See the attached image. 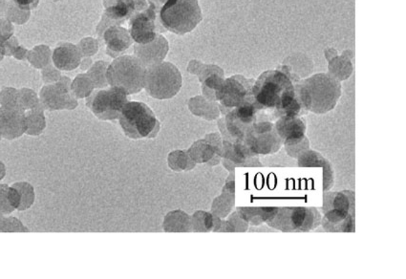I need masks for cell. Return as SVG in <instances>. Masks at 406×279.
<instances>
[{"label": "cell", "instance_id": "6da1fadb", "mask_svg": "<svg viewBox=\"0 0 406 279\" xmlns=\"http://www.w3.org/2000/svg\"><path fill=\"white\" fill-rule=\"evenodd\" d=\"M253 104L259 110L260 120L275 121L299 116L302 107L297 101L294 83L280 69L268 70L254 81Z\"/></svg>", "mask_w": 406, "mask_h": 279}, {"label": "cell", "instance_id": "ffe728a7", "mask_svg": "<svg viewBox=\"0 0 406 279\" xmlns=\"http://www.w3.org/2000/svg\"><path fill=\"white\" fill-rule=\"evenodd\" d=\"M235 185L234 180L229 181L224 186L223 191L220 196L215 199L211 207V213L219 218H226L234 207L235 202Z\"/></svg>", "mask_w": 406, "mask_h": 279}, {"label": "cell", "instance_id": "e575fe53", "mask_svg": "<svg viewBox=\"0 0 406 279\" xmlns=\"http://www.w3.org/2000/svg\"><path fill=\"white\" fill-rule=\"evenodd\" d=\"M0 232H27V227L18 218L0 213Z\"/></svg>", "mask_w": 406, "mask_h": 279}, {"label": "cell", "instance_id": "4316f807", "mask_svg": "<svg viewBox=\"0 0 406 279\" xmlns=\"http://www.w3.org/2000/svg\"><path fill=\"white\" fill-rule=\"evenodd\" d=\"M329 74L334 77L338 81L347 80L353 72V65L351 64V58L346 55V52L342 56H335V58L330 59Z\"/></svg>", "mask_w": 406, "mask_h": 279}, {"label": "cell", "instance_id": "7c38bea8", "mask_svg": "<svg viewBox=\"0 0 406 279\" xmlns=\"http://www.w3.org/2000/svg\"><path fill=\"white\" fill-rule=\"evenodd\" d=\"M25 111L18 108L0 107V135L4 139H18L26 133Z\"/></svg>", "mask_w": 406, "mask_h": 279}, {"label": "cell", "instance_id": "5bb4252c", "mask_svg": "<svg viewBox=\"0 0 406 279\" xmlns=\"http://www.w3.org/2000/svg\"><path fill=\"white\" fill-rule=\"evenodd\" d=\"M297 166L303 169L322 167L323 170V189L328 191L334 186L335 172L331 162L325 159L318 151L308 150L297 158Z\"/></svg>", "mask_w": 406, "mask_h": 279}, {"label": "cell", "instance_id": "52a82bcc", "mask_svg": "<svg viewBox=\"0 0 406 279\" xmlns=\"http://www.w3.org/2000/svg\"><path fill=\"white\" fill-rule=\"evenodd\" d=\"M321 222V213L316 208L283 207L277 208L266 223L283 232H306L316 229Z\"/></svg>", "mask_w": 406, "mask_h": 279}, {"label": "cell", "instance_id": "cb8c5ba5", "mask_svg": "<svg viewBox=\"0 0 406 279\" xmlns=\"http://www.w3.org/2000/svg\"><path fill=\"white\" fill-rule=\"evenodd\" d=\"M221 221V218L213 213L203 210L196 211L191 216L192 231L196 232H218Z\"/></svg>", "mask_w": 406, "mask_h": 279}, {"label": "cell", "instance_id": "83f0119b", "mask_svg": "<svg viewBox=\"0 0 406 279\" xmlns=\"http://www.w3.org/2000/svg\"><path fill=\"white\" fill-rule=\"evenodd\" d=\"M188 153L192 161L196 164L208 162L213 157L218 155L213 146L205 139L196 141L189 148Z\"/></svg>", "mask_w": 406, "mask_h": 279}, {"label": "cell", "instance_id": "f546056e", "mask_svg": "<svg viewBox=\"0 0 406 279\" xmlns=\"http://www.w3.org/2000/svg\"><path fill=\"white\" fill-rule=\"evenodd\" d=\"M167 164L174 172H185L191 170L196 166V162L192 161L188 151L175 150L167 157Z\"/></svg>", "mask_w": 406, "mask_h": 279}, {"label": "cell", "instance_id": "d6986e66", "mask_svg": "<svg viewBox=\"0 0 406 279\" xmlns=\"http://www.w3.org/2000/svg\"><path fill=\"white\" fill-rule=\"evenodd\" d=\"M156 40L155 45H150V43H148V44L137 46L135 48L137 58L145 65V67L158 64L166 58L167 50H169L167 40H165L160 46H157L159 42L158 36H157Z\"/></svg>", "mask_w": 406, "mask_h": 279}, {"label": "cell", "instance_id": "ab89813d", "mask_svg": "<svg viewBox=\"0 0 406 279\" xmlns=\"http://www.w3.org/2000/svg\"><path fill=\"white\" fill-rule=\"evenodd\" d=\"M6 166H5L4 162L0 161V182L5 178L6 176Z\"/></svg>", "mask_w": 406, "mask_h": 279}, {"label": "cell", "instance_id": "9c48e42d", "mask_svg": "<svg viewBox=\"0 0 406 279\" xmlns=\"http://www.w3.org/2000/svg\"><path fill=\"white\" fill-rule=\"evenodd\" d=\"M254 155H267L277 153L283 146L276 132L275 124L267 120L256 121L246 131L242 142Z\"/></svg>", "mask_w": 406, "mask_h": 279}, {"label": "cell", "instance_id": "ac0fdd59", "mask_svg": "<svg viewBox=\"0 0 406 279\" xmlns=\"http://www.w3.org/2000/svg\"><path fill=\"white\" fill-rule=\"evenodd\" d=\"M81 54L77 46L64 44L54 51L53 61L56 69L62 71H72L80 64Z\"/></svg>", "mask_w": 406, "mask_h": 279}, {"label": "cell", "instance_id": "2e32d148", "mask_svg": "<svg viewBox=\"0 0 406 279\" xmlns=\"http://www.w3.org/2000/svg\"><path fill=\"white\" fill-rule=\"evenodd\" d=\"M275 126L283 143L304 137L306 129H307L305 121L299 116H294V117L285 116V117L280 118L276 120Z\"/></svg>", "mask_w": 406, "mask_h": 279}, {"label": "cell", "instance_id": "7402d4cb", "mask_svg": "<svg viewBox=\"0 0 406 279\" xmlns=\"http://www.w3.org/2000/svg\"><path fill=\"white\" fill-rule=\"evenodd\" d=\"M277 207H243L238 208L237 213L241 218L253 226H259L262 223H266L273 215Z\"/></svg>", "mask_w": 406, "mask_h": 279}, {"label": "cell", "instance_id": "9a60e30c", "mask_svg": "<svg viewBox=\"0 0 406 279\" xmlns=\"http://www.w3.org/2000/svg\"><path fill=\"white\" fill-rule=\"evenodd\" d=\"M321 225L326 232H354V215L345 210H330L323 213Z\"/></svg>", "mask_w": 406, "mask_h": 279}, {"label": "cell", "instance_id": "8fae6325", "mask_svg": "<svg viewBox=\"0 0 406 279\" xmlns=\"http://www.w3.org/2000/svg\"><path fill=\"white\" fill-rule=\"evenodd\" d=\"M156 10L155 5L150 4V7L131 16L129 34L138 44H148L158 36L156 32Z\"/></svg>", "mask_w": 406, "mask_h": 279}, {"label": "cell", "instance_id": "3957f363", "mask_svg": "<svg viewBox=\"0 0 406 279\" xmlns=\"http://www.w3.org/2000/svg\"><path fill=\"white\" fill-rule=\"evenodd\" d=\"M162 26L176 35L193 31L203 20L198 0H167L160 11Z\"/></svg>", "mask_w": 406, "mask_h": 279}, {"label": "cell", "instance_id": "603a6c76", "mask_svg": "<svg viewBox=\"0 0 406 279\" xmlns=\"http://www.w3.org/2000/svg\"><path fill=\"white\" fill-rule=\"evenodd\" d=\"M162 227L167 232H191V218L183 210L170 211L164 219Z\"/></svg>", "mask_w": 406, "mask_h": 279}, {"label": "cell", "instance_id": "f1b7e54d", "mask_svg": "<svg viewBox=\"0 0 406 279\" xmlns=\"http://www.w3.org/2000/svg\"><path fill=\"white\" fill-rule=\"evenodd\" d=\"M27 130L29 136H40L44 131L46 119L40 105L34 109L26 111Z\"/></svg>", "mask_w": 406, "mask_h": 279}, {"label": "cell", "instance_id": "d4e9b609", "mask_svg": "<svg viewBox=\"0 0 406 279\" xmlns=\"http://www.w3.org/2000/svg\"><path fill=\"white\" fill-rule=\"evenodd\" d=\"M138 1L139 0H114L113 4L107 8V16L112 20H127L141 7Z\"/></svg>", "mask_w": 406, "mask_h": 279}, {"label": "cell", "instance_id": "44dd1931", "mask_svg": "<svg viewBox=\"0 0 406 279\" xmlns=\"http://www.w3.org/2000/svg\"><path fill=\"white\" fill-rule=\"evenodd\" d=\"M105 40L108 50L114 53H121L132 45L133 40L130 37L129 31L123 27L112 26L105 32Z\"/></svg>", "mask_w": 406, "mask_h": 279}, {"label": "cell", "instance_id": "ba28073f", "mask_svg": "<svg viewBox=\"0 0 406 279\" xmlns=\"http://www.w3.org/2000/svg\"><path fill=\"white\" fill-rule=\"evenodd\" d=\"M129 95L120 88L111 86L91 93L86 100V105L97 119L102 121L117 120L121 110L129 102Z\"/></svg>", "mask_w": 406, "mask_h": 279}, {"label": "cell", "instance_id": "1f68e13d", "mask_svg": "<svg viewBox=\"0 0 406 279\" xmlns=\"http://www.w3.org/2000/svg\"><path fill=\"white\" fill-rule=\"evenodd\" d=\"M18 108L23 111L34 109L39 107L40 100L34 91L30 89H21L18 90Z\"/></svg>", "mask_w": 406, "mask_h": 279}, {"label": "cell", "instance_id": "277c9868", "mask_svg": "<svg viewBox=\"0 0 406 279\" xmlns=\"http://www.w3.org/2000/svg\"><path fill=\"white\" fill-rule=\"evenodd\" d=\"M119 124L130 139L154 138L158 134L160 123L151 108L140 102H127L121 110Z\"/></svg>", "mask_w": 406, "mask_h": 279}, {"label": "cell", "instance_id": "60d3db41", "mask_svg": "<svg viewBox=\"0 0 406 279\" xmlns=\"http://www.w3.org/2000/svg\"><path fill=\"white\" fill-rule=\"evenodd\" d=\"M1 139H2V137H1V135H0V141H1Z\"/></svg>", "mask_w": 406, "mask_h": 279}, {"label": "cell", "instance_id": "f35d334b", "mask_svg": "<svg viewBox=\"0 0 406 279\" xmlns=\"http://www.w3.org/2000/svg\"><path fill=\"white\" fill-rule=\"evenodd\" d=\"M16 1L20 7L27 8V9H32L39 4V0H16Z\"/></svg>", "mask_w": 406, "mask_h": 279}, {"label": "cell", "instance_id": "74e56055", "mask_svg": "<svg viewBox=\"0 0 406 279\" xmlns=\"http://www.w3.org/2000/svg\"><path fill=\"white\" fill-rule=\"evenodd\" d=\"M205 139L208 141V143H210L211 146H213L215 148L216 153L218 155H220L221 150H222V143H223V140L219 133H210L208 134L207 136L205 137Z\"/></svg>", "mask_w": 406, "mask_h": 279}, {"label": "cell", "instance_id": "d6a6232c", "mask_svg": "<svg viewBox=\"0 0 406 279\" xmlns=\"http://www.w3.org/2000/svg\"><path fill=\"white\" fill-rule=\"evenodd\" d=\"M285 146V150L288 155L292 158H299L304 151L310 150V143H309L308 138H299V139L289 141L283 143Z\"/></svg>", "mask_w": 406, "mask_h": 279}, {"label": "cell", "instance_id": "8992f818", "mask_svg": "<svg viewBox=\"0 0 406 279\" xmlns=\"http://www.w3.org/2000/svg\"><path fill=\"white\" fill-rule=\"evenodd\" d=\"M182 75L174 64L162 61L146 67L145 89L156 100H169L182 88Z\"/></svg>", "mask_w": 406, "mask_h": 279}, {"label": "cell", "instance_id": "836d02e7", "mask_svg": "<svg viewBox=\"0 0 406 279\" xmlns=\"http://www.w3.org/2000/svg\"><path fill=\"white\" fill-rule=\"evenodd\" d=\"M85 76H78L76 78L72 85V91L78 97H85L90 96L93 92V83L89 78H85Z\"/></svg>", "mask_w": 406, "mask_h": 279}, {"label": "cell", "instance_id": "30bf717a", "mask_svg": "<svg viewBox=\"0 0 406 279\" xmlns=\"http://www.w3.org/2000/svg\"><path fill=\"white\" fill-rule=\"evenodd\" d=\"M253 78H247L241 75L224 80L221 88L215 92L216 101L220 102V107L231 110L239 107L246 102L253 101Z\"/></svg>", "mask_w": 406, "mask_h": 279}, {"label": "cell", "instance_id": "e0dca14e", "mask_svg": "<svg viewBox=\"0 0 406 279\" xmlns=\"http://www.w3.org/2000/svg\"><path fill=\"white\" fill-rule=\"evenodd\" d=\"M330 210H345L354 215V192L351 191L324 192L322 213Z\"/></svg>", "mask_w": 406, "mask_h": 279}, {"label": "cell", "instance_id": "4fadbf2b", "mask_svg": "<svg viewBox=\"0 0 406 279\" xmlns=\"http://www.w3.org/2000/svg\"><path fill=\"white\" fill-rule=\"evenodd\" d=\"M40 102L48 110L74 109L78 105L64 83L45 86L40 92Z\"/></svg>", "mask_w": 406, "mask_h": 279}, {"label": "cell", "instance_id": "484cf974", "mask_svg": "<svg viewBox=\"0 0 406 279\" xmlns=\"http://www.w3.org/2000/svg\"><path fill=\"white\" fill-rule=\"evenodd\" d=\"M20 204V196L13 186L0 184V213L9 215L18 210Z\"/></svg>", "mask_w": 406, "mask_h": 279}, {"label": "cell", "instance_id": "d590c367", "mask_svg": "<svg viewBox=\"0 0 406 279\" xmlns=\"http://www.w3.org/2000/svg\"><path fill=\"white\" fill-rule=\"evenodd\" d=\"M0 105L4 107L18 108V90L13 88L4 89L0 94Z\"/></svg>", "mask_w": 406, "mask_h": 279}, {"label": "cell", "instance_id": "5b68a950", "mask_svg": "<svg viewBox=\"0 0 406 279\" xmlns=\"http://www.w3.org/2000/svg\"><path fill=\"white\" fill-rule=\"evenodd\" d=\"M145 65L136 56H121L107 69V81L127 95L138 94L145 88Z\"/></svg>", "mask_w": 406, "mask_h": 279}, {"label": "cell", "instance_id": "8d00e7d4", "mask_svg": "<svg viewBox=\"0 0 406 279\" xmlns=\"http://www.w3.org/2000/svg\"><path fill=\"white\" fill-rule=\"evenodd\" d=\"M231 223L232 227L234 229V232H247L249 224L247 222L244 220L243 218H240V215H238L237 211L232 213L231 216L229 218V220H227Z\"/></svg>", "mask_w": 406, "mask_h": 279}, {"label": "cell", "instance_id": "4dcf8cb0", "mask_svg": "<svg viewBox=\"0 0 406 279\" xmlns=\"http://www.w3.org/2000/svg\"><path fill=\"white\" fill-rule=\"evenodd\" d=\"M12 186L18 191L20 196V204L18 210L25 211L32 208L36 200L34 186L28 182H16Z\"/></svg>", "mask_w": 406, "mask_h": 279}, {"label": "cell", "instance_id": "7a4b0ae2", "mask_svg": "<svg viewBox=\"0 0 406 279\" xmlns=\"http://www.w3.org/2000/svg\"><path fill=\"white\" fill-rule=\"evenodd\" d=\"M297 101L302 109L326 114L334 109L341 97L340 81L327 73H318L294 83Z\"/></svg>", "mask_w": 406, "mask_h": 279}]
</instances>
